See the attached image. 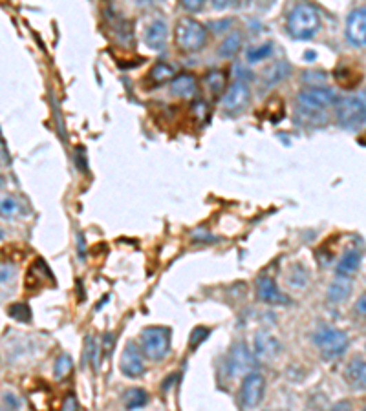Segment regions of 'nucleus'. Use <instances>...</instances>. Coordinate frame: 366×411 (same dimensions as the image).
<instances>
[{
    "mask_svg": "<svg viewBox=\"0 0 366 411\" xmlns=\"http://www.w3.org/2000/svg\"><path fill=\"white\" fill-rule=\"evenodd\" d=\"M145 43L156 52L163 50L165 43H167V24L163 21L152 22L147 30V35H145Z\"/></svg>",
    "mask_w": 366,
    "mask_h": 411,
    "instance_id": "obj_15",
    "label": "nucleus"
},
{
    "mask_svg": "<svg viewBox=\"0 0 366 411\" xmlns=\"http://www.w3.org/2000/svg\"><path fill=\"white\" fill-rule=\"evenodd\" d=\"M174 41L176 46L180 48L181 52H200L207 43V30L194 19H181L176 26Z\"/></svg>",
    "mask_w": 366,
    "mask_h": 411,
    "instance_id": "obj_2",
    "label": "nucleus"
},
{
    "mask_svg": "<svg viewBox=\"0 0 366 411\" xmlns=\"http://www.w3.org/2000/svg\"><path fill=\"white\" fill-rule=\"evenodd\" d=\"M335 117L339 127L359 130L366 123V103L361 97H345L335 103Z\"/></svg>",
    "mask_w": 366,
    "mask_h": 411,
    "instance_id": "obj_3",
    "label": "nucleus"
},
{
    "mask_svg": "<svg viewBox=\"0 0 366 411\" xmlns=\"http://www.w3.org/2000/svg\"><path fill=\"white\" fill-rule=\"evenodd\" d=\"M141 351L150 360H163L170 351V329L167 327H147L141 333Z\"/></svg>",
    "mask_w": 366,
    "mask_h": 411,
    "instance_id": "obj_4",
    "label": "nucleus"
},
{
    "mask_svg": "<svg viewBox=\"0 0 366 411\" xmlns=\"http://www.w3.org/2000/svg\"><path fill=\"white\" fill-rule=\"evenodd\" d=\"M253 364H255V357L251 355L247 346L245 344H234L227 360V368L231 371V375L238 377V375L250 373Z\"/></svg>",
    "mask_w": 366,
    "mask_h": 411,
    "instance_id": "obj_10",
    "label": "nucleus"
},
{
    "mask_svg": "<svg viewBox=\"0 0 366 411\" xmlns=\"http://www.w3.org/2000/svg\"><path fill=\"white\" fill-rule=\"evenodd\" d=\"M2 238H4V232H2V229H0V240H2Z\"/></svg>",
    "mask_w": 366,
    "mask_h": 411,
    "instance_id": "obj_35",
    "label": "nucleus"
},
{
    "mask_svg": "<svg viewBox=\"0 0 366 411\" xmlns=\"http://www.w3.org/2000/svg\"><path fill=\"white\" fill-rule=\"evenodd\" d=\"M250 2V0H212V6L216 10H227V8H242Z\"/></svg>",
    "mask_w": 366,
    "mask_h": 411,
    "instance_id": "obj_29",
    "label": "nucleus"
},
{
    "mask_svg": "<svg viewBox=\"0 0 366 411\" xmlns=\"http://www.w3.org/2000/svg\"><path fill=\"white\" fill-rule=\"evenodd\" d=\"M172 79H174V70L169 64L159 63L150 70V81H154V85H165Z\"/></svg>",
    "mask_w": 366,
    "mask_h": 411,
    "instance_id": "obj_21",
    "label": "nucleus"
},
{
    "mask_svg": "<svg viewBox=\"0 0 366 411\" xmlns=\"http://www.w3.org/2000/svg\"><path fill=\"white\" fill-rule=\"evenodd\" d=\"M315 344L321 349V353L326 360H334L345 353L348 349V335L345 331L334 329V327H324L315 335Z\"/></svg>",
    "mask_w": 366,
    "mask_h": 411,
    "instance_id": "obj_5",
    "label": "nucleus"
},
{
    "mask_svg": "<svg viewBox=\"0 0 366 411\" xmlns=\"http://www.w3.org/2000/svg\"><path fill=\"white\" fill-rule=\"evenodd\" d=\"M271 53H273V43H264L258 48H255V50H251L247 59H250V63H258L262 59L270 57Z\"/></svg>",
    "mask_w": 366,
    "mask_h": 411,
    "instance_id": "obj_25",
    "label": "nucleus"
},
{
    "mask_svg": "<svg viewBox=\"0 0 366 411\" xmlns=\"http://www.w3.org/2000/svg\"><path fill=\"white\" fill-rule=\"evenodd\" d=\"M181 6L189 11H200L205 4V0H180Z\"/></svg>",
    "mask_w": 366,
    "mask_h": 411,
    "instance_id": "obj_32",
    "label": "nucleus"
},
{
    "mask_svg": "<svg viewBox=\"0 0 366 411\" xmlns=\"http://www.w3.org/2000/svg\"><path fill=\"white\" fill-rule=\"evenodd\" d=\"M264 393H265V379L261 373H247L245 379L242 380V386H240V393H238V402L240 406L245 408V410H251V408H256L264 401Z\"/></svg>",
    "mask_w": 366,
    "mask_h": 411,
    "instance_id": "obj_7",
    "label": "nucleus"
},
{
    "mask_svg": "<svg viewBox=\"0 0 366 411\" xmlns=\"http://www.w3.org/2000/svg\"><path fill=\"white\" fill-rule=\"evenodd\" d=\"M361 265V256L357 251H348V253L343 254L339 265H337V274L340 276H350V274L356 273Z\"/></svg>",
    "mask_w": 366,
    "mask_h": 411,
    "instance_id": "obj_18",
    "label": "nucleus"
},
{
    "mask_svg": "<svg viewBox=\"0 0 366 411\" xmlns=\"http://www.w3.org/2000/svg\"><path fill=\"white\" fill-rule=\"evenodd\" d=\"M121 373L130 377V379H138L145 373L143 357L139 353V348L134 342H128L125 351L121 355V362H119Z\"/></svg>",
    "mask_w": 366,
    "mask_h": 411,
    "instance_id": "obj_11",
    "label": "nucleus"
},
{
    "mask_svg": "<svg viewBox=\"0 0 366 411\" xmlns=\"http://www.w3.org/2000/svg\"><path fill=\"white\" fill-rule=\"evenodd\" d=\"M346 37L354 46H366V10H356L348 17Z\"/></svg>",
    "mask_w": 366,
    "mask_h": 411,
    "instance_id": "obj_12",
    "label": "nucleus"
},
{
    "mask_svg": "<svg viewBox=\"0 0 366 411\" xmlns=\"http://www.w3.org/2000/svg\"><path fill=\"white\" fill-rule=\"evenodd\" d=\"M352 293V282L348 276H340L335 280L334 284L329 285L328 289V300L334 302V304H340V302H345Z\"/></svg>",
    "mask_w": 366,
    "mask_h": 411,
    "instance_id": "obj_16",
    "label": "nucleus"
},
{
    "mask_svg": "<svg viewBox=\"0 0 366 411\" xmlns=\"http://www.w3.org/2000/svg\"><path fill=\"white\" fill-rule=\"evenodd\" d=\"M321 28V17L309 4H298L287 15V33L297 41H308L315 37Z\"/></svg>",
    "mask_w": 366,
    "mask_h": 411,
    "instance_id": "obj_1",
    "label": "nucleus"
},
{
    "mask_svg": "<svg viewBox=\"0 0 366 411\" xmlns=\"http://www.w3.org/2000/svg\"><path fill=\"white\" fill-rule=\"evenodd\" d=\"M207 337H209V329H205V327H198V329H194L191 337V348L200 346V344H202Z\"/></svg>",
    "mask_w": 366,
    "mask_h": 411,
    "instance_id": "obj_30",
    "label": "nucleus"
},
{
    "mask_svg": "<svg viewBox=\"0 0 366 411\" xmlns=\"http://www.w3.org/2000/svg\"><path fill=\"white\" fill-rule=\"evenodd\" d=\"M170 92L180 97V99H192L198 92L196 79L189 74L174 75V79L170 83Z\"/></svg>",
    "mask_w": 366,
    "mask_h": 411,
    "instance_id": "obj_13",
    "label": "nucleus"
},
{
    "mask_svg": "<svg viewBox=\"0 0 366 411\" xmlns=\"http://www.w3.org/2000/svg\"><path fill=\"white\" fill-rule=\"evenodd\" d=\"M250 86L245 85V83H242V81H236V83H233V85L229 86L227 90H225V94H223V112L229 114V116H234V114H238V112H242L245 106L250 105Z\"/></svg>",
    "mask_w": 366,
    "mask_h": 411,
    "instance_id": "obj_8",
    "label": "nucleus"
},
{
    "mask_svg": "<svg viewBox=\"0 0 366 411\" xmlns=\"http://www.w3.org/2000/svg\"><path fill=\"white\" fill-rule=\"evenodd\" d=\"M72 369H74V362H72V359H70L68 355H61V357L57 359V362H55V368H53V371H55V379L57 380L66 379V377L72 373Z\"/></svg>",
    "mask_w": 366,
    "mask_h": 411,
    "instance_id": "obj_23",
    "label": "nucleus"
},
{
    "mask_svg": "<svg viewBox=\"0 0 366 411\" xmlns=\"http://www.w3.org/2000/svg\"><path fill=\"white\" fill-rule=\"evenodd\" d=\"M99 344H97V340H94V337H88L86 338V359L92 360V366H94V369L97 368V364H99Z\"/></svg>",
    "mask_w": 366,
    "mask_h": 411,
    "instance_id": "obj_26",
    "label": "nucleus"
},
{
    "mask_svg": "<svg viewBox=\"0 0 366 411\" xmlns=\"http://www.w3.org/2000/svg\"><path fill=\"white\" fill-rule=\"evenodd\" d=\"M15 276V267L10 264H0V284H6L8 280Z\"/></svg>",
    "mask_w": 366,
    "mask_h": 411,
    "instance_id": "obj_31",
    "label": "nucleus"
},
{
    "mask_svg": "<svg viewBox=\"0 0 366 411\" xmlns=\"http://www.w3.org/2000/svg\"><path fill=\"white\" fill-rule=\"evenodd\" d=\"M203 86L207 88V92L212 97H218V95L225 94L227 77H225V74L220 72V70H214V72H209V74L203 77Z\"/></svg>",
    "mask_w": 366,
    "mask_h": 411,
    "instance_id": "obj_17",
    "label": "nucleus"
},
{
    "mask_svg": "<svg viewBox=\"0 0 366 411\" xmlns=\"http://www.w3.org/2000/svg\"><path fill=\"white\" fill-rule=\"evenodd\" d=\"M348 375H350L354 380H357L363 388H366V364H363V362H354V364L350 366Z\"/></svg>",
    "mask_w": 366,
    "mask_h": 411,
    "instance_id": "obj_27",
    "label": "nucleus"
},
{
    "mask_svg": "<svg viewBox=\"0 0 366 411\" xmlns=\"http://www.w3.org/2000/svg\"><path fill=\"white\" fill-rule=\"evenodd\" d=\"M64 410H79V404H77V401H75L74 395H68L66 397V401H64Z\"/></svg>",
    "mask_w": 366,
    "mask_h": 411,
    "instance_id": "obj_34",
    "label": "nucleus"
},
{
    "mask_svg": "<svg viewBox=\"0 0 366 411\" xmlns=\"http://www.w3.org/2000/svg\"><path fill=\"white\" fill-rule=\"evenodd\" d=\"M10 317L15 318L19 322H30L32 320V311H30V307L26 304H13L10 307Z\"/></svg>",
    "mask_w": 366,
    "mask_h": 411,
    "instance_id": "obj_24",
    "label": "nucleus"
},
{
    "mask_svg": "<svg viewBox=\"0 0 366 411\" xmlns=\"http://www.w3.org/2000/svg\"><path fill=\"white\" fill-rule=\"evenodd\" d=\"M297 101L306 114H321L337 103V95L329 88H308L297 95Z\"/></svg>",
    "mask_w": 366,
    "mask_h": 411,
    "instance_id": "obj_6",
    "label": "nucleus"
},
{
    "mask_svg": "<svg viewBox=\"0 0 366 411\" xmlns=\"http://www.w3.org/2000/svg\"><path fill=\"white\" fill-rule=\"evenodd\" d=\"M356 313L363 318V320H366V293L361 296V298H359V300H357Z\"/></svg>",
    "mask_w": 366,
    "mask_h": 411,
    "instance_id": "obj_33",
    "label": "nucleus"
},
{
    "mask_svg": "<svg viewBox=\"0 0 366 411\" xmlns=\"http://www.w3.org/2000/svg\"><path fill=\"white\" fill-rule=\"evenodd\" d=\"M21 214H22V207L15 198H11V196L0 198V216L8 218V220H13V218L21 216Z\"/></svg>",
    "mask_w": 366,
    "mask_h": 411,
    "instance_id": "obj_20",
    "label": "nucleus"
},
{
    "mask_svg": "<svg viewBox=\"0 0 366 411\" xmlns=\"http://www.w3.org/2000/svg\"><path fill=\"white\" fill-rule=\"evenodd\" d=\"M147 402H149L147 391L138 390V388L128 390L127 395H125V406H127L128 410H138V408H143Z\"/></svg>",
    "mask_w": 366,
    "mask_h": 411,
    "instance_id": "obj_22",
    "label": "nucleus"
},
{
    "mask_svg": "<svg viewBox=\"0 0 366 411\" xmlns=\"http://www.w3.org/2000/svg\"><path fill=\"white\" fill-rule=\"evenodd\" d=\"M240 48H242V35H240L238 32H234L223 39V43L220 44L218 53H220L222 57L229 59V57H234V55L240 52Z\"/></svg>",
    "mask_w": 366,
    "mask_h": 411,
    "instance_id": "obj_19",
    "label": "nucleus"
},
{
    "mask_svg": "<svg viewBox=\"0 0 366 411\" xmlns=\"http://www.w3.org/2000/svg\"><path fill=\"white\" fill-rule=\"evenodd\" d=\"M281 353V344L267 333H258L255 338V355L261 359H271Z\"/></svg>",
    "mask_w": 366,
    "mask_h": 411,
    "instance_id": "obj_14",
    "label": "nucleus"
},
{
    "mask_svg": "<svg viewBox=\"0 0 366 411\" xmlns=\"http://www.w3.org/2000/svg\"><path fill=\"white\" fill-rule=\"evenodd\" d=\"M286 72H287V64L284 63L275 64V68L267 72V85H270V83H275V81H281L282 77H286L287 75Z\"/></svg>",
    "mask_w": 366,
    "mask_h": 411,
    "instance_id": "obj_28",
    "label": "nucleus"
},
{
    "mask_svg": "<svg viewBox=\"0 0 366 411\" xmlns=\"http://www.w3.org/2000/svg\"><path fill=\"white\" fill-rule=\"evenodd\" d=\"M256 293L261 296V300L270 304V306H287L292 302L276 287V282L273 280V276H267V274H262L256 280Z\"/></svg>",
    "mask_w": 366,
    "mask_h": 411,
    "instance_id": "obj_9",
    "label": "nucleus"
}]
</instances>
